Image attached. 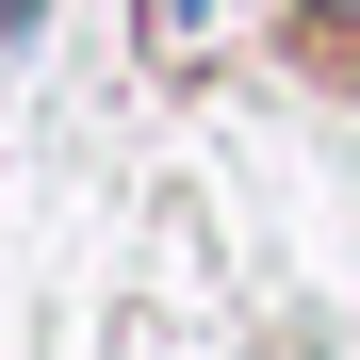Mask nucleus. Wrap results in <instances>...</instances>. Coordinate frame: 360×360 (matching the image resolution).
Returning a JSON list of instances; mask_svg holds the SVG:
<instances>
[{
  "label": "nucleus",
  "instance_id": "2",
  "mask_svg": "<svg viewBox=\"0 0 360 360\" xmlns=\"http://www.w3.org/2000/svg\"><path fill=\"white\" fill-rule=\"evenodd\" d=\"M17 17H33V0H0V33H17Z\"/></svg>",
  "mask_w": 360,
  "mask_h": 360
},
{
  "label": "nucleus",
  "instance_id": "1",
  "mask_svg": "<svg viewBox=\"0 0 360 360\" xmlns=\"http://www.w3.org/2000/svg\"><path fill=\"white\" fill-rule=\"evenodd\" d=\"M148 33H197V0H148Z\"/></svg>",
  "mask_w": 360,
  "mask_h": 360
}]
</instances>
